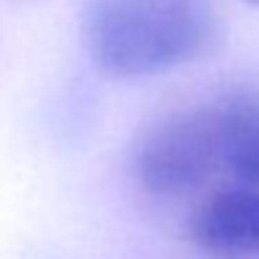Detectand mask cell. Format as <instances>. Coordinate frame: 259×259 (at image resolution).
Segmentation results:
<instances>
[{"label":"cell","mask_w":259,"mask_h":259,"mask_svg":"<svg viewBox=\"0 0 259 259\" xmlns=\"http://www.w3.org/2000/svg\"><path fill=\"white\" fill-rule=\"evenodd\" d=\"M190 240L206 259H259V187L212 190L190 218Z\"/></svg>","instance_id":"3957f363"},{"label":"cell","mask_w":259,"mask_h":259,"mask_svg":"<svg viewBox=\"0 0 259 259\" xmlns=\"http://www.w3.org/2000/svg\"><path fill=\"white\" fill-rule=\"evenodd\" d=\"M245 3H253V6H259V0H245Z\"/></svg>","instance_id":"5b68a950"},{"label":"cell","mask_w":259,"mask_h":259,"mask_svg":"<svg viewBox=\"0 0 259 259\" xmlns=\"http://www.w3.org/2000/svg\"><path fill=\"white\" fill-rule=\"evenodd\" d=\"M81 36L103 75L128 81L212 56L223 28L209 0H90Z\"/></svg>","instance_id":"6da1fadb"},{"label":"cell","mask_w":259,"mask_h":259,"mask_svg":"<svg viewBox=\"0 0 259 259\" xmlns=\"http://www.w3.org/2000/svg\"><path fill=\"white\" fill-rule=\"evenodd\" d=\"M212 103L223 173L231 184L259 187V90H231Z\"/></svg>","instance_id":"277c9868"},{"label":"cell","mask_w":259,"mask_h":259,"mask_svg":"<svg viewBox=\"0 0 259 259\" xmlns=\"http://www.w3.org/2000/svg\"><path fill=\"white\" fill-rule=\"evenodd\" d=\"M140 187L153 198H184L223 173L214 103L184 109L159 120L134 153Z\"/></svg>","instance_id":"7a4b0ae2"}]
</instances>
